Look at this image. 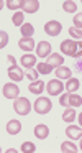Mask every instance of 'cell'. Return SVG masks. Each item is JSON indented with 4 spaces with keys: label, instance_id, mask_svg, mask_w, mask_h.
<instances>
[{
    "label": "cell",
    "instance_id": "cell-1",
    "mask_svg": "<svg viewBox=\"0 0 82 153\" xmlns=\"http://www.w3.org/2000/svg\"><path fill=\"white\" fill-rule=\"evenodd\" d=\"M13 109H15V112L18 115H28L30 110H31V104H30V100L26 97H18L13 102Z\"/></svg>",
    "mask_w": 82,
    "mask_h": 153
},
{
    "label": "cell",
    "instance_id": "cell-2",
    "mask_svg": "<svg viewBox=\"0 0 82 153\" xmlns=\"http://www.w3.org/2000/svg\"><path fill=\"white\" fill-rule=\"evenodd\" d=\"M52 109V104L48 97H38L35 102V110L39 114V115H44V114H49Z\"/></svg>",
    "mask_w": 82,
    "mask_h": 153
},
{
    "label": "cell",
    "instance_id": "cell-3",
    "mask_svg": "<svg viewBox=\"0 0 82 153\" xmlns=\"http://www.w3.org/2000/svg\"><path fill=\"white\" fill-rule=\"evenodd\" d=\"M2 94H3V97H7V99H18L20 89H18V86H16V84L8 82V84H3Z\"/></svg>",
    "mask_w": 82,
    "mask_h": 153
},
{
    "label": "cell",
    "instance_id": "cell-4",
    "mask_svg": "<svg viewBox=\"0 0 82 153\" xmlns=\"http://www.w3.org/2000/svg\"><path fill=\"white\" fill-rule=\"evenodd\" d=\"M64 84L61 82V79H52V81H49L48 84H46V89H48V94L49 96H59V94L62 92V89H64Z\"/></svg>",
    "mask_w": 82,
    "mask_h": 153
},
{
    "label": "cell",
    "instance_id": "cell-5",
    "mask_svg": "<svg viewBox=\"0 0 82 153\" xmlns=\"http://www.w3.org/2000/svg\"><path fill=\"white\" fill-rule=\"evenodd\" d=\"M61 51L67 56H74L77 51V41L75 40H64L61 43Z\"/></svg>",
    "mask_w": 82,
    "mask_h": 153
},
{
    "label": "cell",
    "instance_id": "cell-6",
    "mask_svg": "<svg viewBox=\"0 0 82 153\" xmlns=\"http://www.w3.org/2000/svg\"><path fill=\"white\" fill-rule=\"evenodd\" d=\"M61 30H62V25L59 23V22H56V20H51V22H48V23L44 25V31H46V35H49V36H58V35L61 33Z\"/></svg>",
    "mask_w": 82,
    "mask_h": 153
},
{
    "label": "cell",
    "instance_id": "cell-7",
    "mask_svg": "<svg viewBox=\"0 0 82 153\" xmlns=\"http://www.w3.org/2000/svg\"><path fill=\"white\" fill-rule=\"evenodd\" d=\"M7 76H8L12 81H16V82H18V81H21L23 77H25V74H23V71L20 69L16 64H13V66L8 68V71H7Z\"/></svg>",
    "mask_w": 82,
    "mask_h": 153
},
{
    "label": "cell",
    "instance_id": "cell-8",
    "mask_svg": "<svg viewBox=\"0 0 82 153\" xmlns=\"http://www.w3.org/2000/svg\"><path fill=\"white\" fill-rule=\"evenodd\" d=\"M51 54V45H49V41H41V43H38V46H36V56L39 58H46Z\"/></svg>",
    "mask_w": 82,
    "mask_h": 153
},
{
    "label": "cell",
    "instance_id": "cell-9",
    "mask_svg": "<svg viewBox=\"0 0 82 153\" xmlns=\"http://www.w3.org/2000/svg\"><path fill=\"white\" fill-rule=\"evenodd\" d=\"M38 8H39L38 0H25L23 2V12L25 13H35V12H38Z\"/></svg>",
    "mask_w": 82,
    "mask_h": 153
},
{
    "label": "cell",
    "instance_id": "cell-10",
    "mask_svg": "<svg viewBox=\"0 0 82 153\" xmlns=\"http://www.w3.org/2000/svg\"><path fill=\"white\" fill-rule=\"evenodd\" d=\"M46 63H48L51 68H61L62 64H64V58H62L61 54H56L54 53V54H49Z\"/></svg>",
    "mask_w": 82,
    "mask_h": 153
},
{
    "label": "cell",
    "instance_id": "cell-11",
    "mask_svg": "<svg viewBox=\"0 0 82 153\" xmlns=\"http://www.w3.org/2000/svg\"><path fill=\"white\" fill-rule=\"evenodd\" d=\"M66 135L72 140L82 138V128L81 127H75V125H69L67 128H66Z\"/></svg>",
    "mask_w": 82,
    "mask_h": 153
},
{
    "label": "cell",
    "instance_id": "cell-12",
    "mask_svg": "<svg viewBox=\"0 0 82 153\" xmlns=\"http://www.w3.org/2000/svg\"><path fill=\"white\" fill-rule=\"evenodd\" d=\"M20 130H21V123L18 120H8L7 122V132L10 135H16V133H20Z\"/></svg>",
    "mask_w": 82,
    "mask_h": 153
},
{
    "label": "cell",
    "instance_id": "cell-13",
    "mask_svg": "<svg viewBox=\"0 0 82 153\" xmlns=\"http://www.w3.org/2000/svg\"><path fill=\"white\" fill-rule=\"evenodd\" d=\"M35 135H36V138L44 140V138H48V135H49V128L46 125H43V123H39V125L35 127Z\"/></svg>",
    "mask_w": 82,
    "mask_h": 153
},
{
    "label": "cell",
    "instance_id": "cell-14",
    "mask_svg": "<svg viewBox=\"0 0 82 153\" xmlns=\"http://www.w3.org/2000/svg\"><path fill=\"white\" fill-rule=\"evenodd\" d=\"M18 46L21 48L23 51H33V48H35V40H33V38H21V40L18 41Z\"/></svg>",
    "mask_w": 82,
    "mask_h": 153
},
{
    "label": "cell",
    "instance_id": "cell-15",
    "mask_svg": "<svg viewBox=\"0 0 82 153\" xmlns=\"http://www.w3.org/2000/svg\"><path fill=\"white\" fill-rule=\"evenodd\" d=\"M20 61H21V64H23L25 68H28V69L38 64V63H36V56H33V54H23Z\"/></svg>",
    "mask_w": 82,
    "mask_h": 153
},
{
    "label": "cell",
    "instance_id": "cell-16",
    "mask_svg": "<svg viewBox=\"0 0 82 153\" xmlns=\"http://www.w3.org/2000/svg\"><path fill=\"white\" fill-rule=\"evenodd\" d=\"M72 73L69 68L66 66H61V68H56V77H59V79H71Z\"/></svg>",
    "mask_w": 82,
    "mask_h": 153
},
{
    "label": "cell",
    "instance_id": "cell-17",
    "mask_svg": "<svg viewBox=\"0 0 82 153\" xmlns=\"http://www.w3.org/2000/svg\"><path fill=\"white\" fill-rule=\"evenodd\" d=\"M79 86H81L79 79H75V77H71V79H67V84H66V91H67L69 94H74L75 91L79 89Z\"/></svg>",
    "mask_w": 82,
    "mask_h": 153
},
{
    "label": "cell",
    "instance_id": "cell-18",
    "mask_svg": "<svg viewBox=\"0 0 82 153\" xmlns=\"http://www.w3.org/2000/svg\"><path fill=\"white\" fill-rule=\"evenodd\" d=\"M43 89H44V82L43 81H35V82H31L28 86V91L33 94H41Z\"/></svg>",
    "mask_w": 82,
    "mask_h": 153
},
{
    "label": "cell",
    "instance_id": "cell-19",
    "mask_svg": "<svg viewBox=\"0 0 82 153\" xmlns=\"http://www.w3.org/2000/svg\"><path fill=\"white\" fill-rule=\"evenodd\" d=\"M20 31H21L23 38H31L33 33H35V27H33L31 23H25L21 28H20Z\"/></svg>",
    "mask_w": 82,
    "mask_h": 153
},
{
    "label": "cell",
    "instance_id": "cell-20",
    "mask_svg": "<svg viewBox=\"0 0 82 153\" xmlns=\"http://www.w3.org/2000/svg\"><path fill=\"white\" fill-rule=\"evenodd\" d=\"M69 105L71 107H79L82 105V97L79 94H69Z\"/></svg>",
    "mask_w": 82,
    "mask_h": 153
},
{
    "label": "cell",
    "instance_id": "cell-21",
    "mask_svg": "<svg viewBox=\"0 0 82 153\" xmlns=\"http://www.w3.org/2000/svg\"><path fill=\"white\" fill-rule=\"evenodd\" d=\"M36 71H38L39 74H49L52 71V68L49 66L48 63H38L36 64Z\"/></svg>",
    "mask_w": 82,
    "mask_h": 153
},
{
    "label": "cell",
    "instance_id": "cell-22",
    "mask_svg": "<svg viewBox=\"0 0 82 153\" xmlns=\"http://www.w3.org/2000/svg\"><path fill=\"white\" fill-rule=\"evenodd\" d=\"M23 2H25V0H7V7H8L10 10H18L20 7L23 8Z\"/></svg>",
    "mask_w": 82,
    "mask_h": 153
},
{
    "label": "cell",
    "instance_id": "cell-23",
    "mask_svg": "<svg viewBox=\"0 0 82 153\" xmlns=\"http://www.w3.org/2000/svg\"><path fill=\"white\" fill-rule=\"evenodd\" d=\"M75 119V110L74 109H66L64 114H62V120L64 122H72Z\"/></svg>",
    "mask_w": 82,
    "mask_h": 153
},
{
    "label": "cell",
    "instance_id": "cell-24",
    "mask_svg": "<svg viewBox=\"0 0 82 153\" xmlns=\"http://www.w3.org/2000/svg\"><path fill=\"white\" fill-rule=\"evenodd\" d=\"M62 8H64V12H67V13H74V12H77V5H75V2H64L62 4Z\"/></svg>",
    "mask_w": 82,
    "mask_h": 153
},
{
    "label": "cell",
    "instance_id": "cell-25",
    "mask_svg": "<svg viewBox=\"0 0 82 153\" xmlns=\"http://www.w3.org/2000/svg\"><path fill=\"white\" fill-rule=\"evenodd\" d=\"M23 13H25V12H16V13L13 15L12 20H13V23H15V27H20V28H21L23 25H25V23H23Z\"/></svg>",
    "mask_w": 82,
    "mask_h": 153
},
{
    "label": "cell",
    "instance_id": "cell-26",
    "mask_svg": "<svg viewBox=\"0 0 82 153\" xmlns=\"http://www.w3.org/2000/svg\"><path fill=\"white\" fill-rule=\"evenodd\" d=\"M61 152H72V153H74V152H77V146H75L74 145V143H71V142H64V143H62V145H61Z\"/></svg>",
    "mask_w": 82,
    "mask_h": 153
},
{
    "label": "cell",
    "instance_id": "cell-27",
    "mask_svg": "<svg viewBox=\"0 0 82 153\" xmlns=\"http://www.w3.org/2000/svg\"><path fill=\"white\" fill-rule=\"evenodd\" d=\"M35 150H36V146H35V143H31V142H25L21 145L23 153H31V152H35Z\"/></svg>",
    "mask_w": 82,
    "mask_h": 153
},
{
    "label": "cell",
    "instance_id": "cell-28",
    "mask_svg": "<svg viewBox=\"0 0 82 153\" xmlns=\"http://www.w3.org/2000/svg\"><path fill=\"white\" fill-rule=\"evenodd\" d=\"M69 33H71L72 38H75V41L82 38V30H79V28H75V27H71V28H69Z\"/></svg>",
    "mask_w": 82,
    "mask_h": 153
},
{
    "label": "cell",
    "instance_id": "cell-29",
    "mask_svg": "<svg viewBox=\"0 0 82 153\" xmlns=\"http://www.w3.org/2000/svg\"><path fill=\"white\" fill-rule=\"evenodd\" d=\"M26 77H28L31 82H35V81H38V71H35L33 68H30L28 71H26Z\"/></svg>",
    "mask_w": 82,
    "mask_h": 153
},
{
    "label": "cell",
    "instance_id": "cell-30",
    "mask_svg": "<svg viewBox=\"0 0 82 153\" xmlns=\"http://www.w3.org/2000/svg\"><path fill=\"white\" fill-rule=\"evenodd\" d=\"M74 27L79 28V30H82V13H77L74 17Z\"/></svg>",
    "mask_w": 82,
    "mask_h": 153
},
{
    "label": "cell",
    "instance_id": "cell-31",
    "mask_svg": "<svg viewBox=\"0 0 82 153\" xmlns=\"http://www.w3.org/2000/svg\"><path fill=\"white\" fill-rule=\"evenodd\" d=\"M0 38H2V41H0V48H5L7 46V43H8V35L5 33V31H2V33H0Z\"/></svg>",
    "mask_w": 82,
    "mask_h": 153
},
{
    "label": "cell",
    "instance_id": "cell-32",
    "mask_svg": "<svg viewBox=\"0 0 82 153\" xmlns=\"http://www.w3.org/2000/svg\"><path fill=\"white\" fill-rule=\"evenodd\" d=\"M59 104L64 105V107H69V92L67 94H62L61 99H59Z\"/></svg>",
    "mask_w": 82,
    "mask_h": 153
},
{
    "label": "cell",
    "instance_id": "cell-33",
    "mask_svg": "<svg viewBox=\"0 0 82 153\" xmlns=\"http://www.w3.org/2000/svg\"><path fill=\"white\" fill-rule=\"evenodd\" d=\"M82 56V41H77V51H75L74 58H81Z\"/></svg>",
    "mask_w": 82,
    "mask_h": 153
},
{
    "label": "cell",
    "instance_id": "cell-34",
    "mask_svg": "<svg viewBox=\"0 0 82 153\" xmlns=\"http://www.w3.org/2000/svg\"><path fill=\"white\" fill-rule=\"evenodd\" d=\"M8 63L13 66V64H15V58H13V56H8Z\"/></svg>",
    "mask_w": 82,
    "mask_h": 153
},
{
    "label": "cell",
    "instance_id": "cell-35",
    "mask_svg": "<svg viewBox=\"0 0 82 153\" xmlns=\"http://www.w3.org/2000/svg\"><path fill=\"white\" fill-rule=\"evenodd\" d=\"M79 123H81V127H82V114L79 115Z\"/></svg>",
    "mask_w": 82,
    "mask_h": 153
},
{
    "label": "cell",
    "instance_id": "cell-36",
    "mask_svg": "<svg viewBox=\"0 0 82 153\" xmlns=\"http://www.w3.org/2000/svg\"><path fill=\"white\" fill-rule=\"evenodd\" d=\"M81 150H82V142H81Z\"/></svg>",
    "mask_w": 82,
    "mask_h": 153
}]
</instances>
